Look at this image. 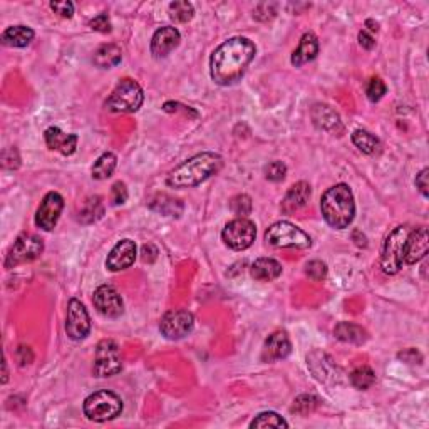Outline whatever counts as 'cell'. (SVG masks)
<instances>
[{
    "mask_svg": "<svg viewBox=\"0 0 429 429\" xmlns=\"http://www.w3.org/2000/svg\"><path fill=\"white\" fill-rule=\"evenodd\" d=\"M257 54L255 44L247 38H232L215 49L210 57V76L216 84L230 86L242 76Z\"/></svg>",
    "mask_w": 429,
    "mask_h": 429,
    "instance_id": "1",
    "label": "cell"
},
{
    "mask_svg": "<svg viewBox=\"0 0 429 429\" xmlns=\"http://www.w3.org/2000/svg\"><path fill=\"white\" fill-rule=\"evenodd\" d=\"M223 166V158L211 151L195 154L193 158L186 159L185 163L177 166L166 178V185L170 188H193L205 183L208 178L218 173Z\"/></svg>",
    "mask_w": 429,
    "mask_h": 429,
    "instance_id": "2",
    "label": "cell"
},
{
    "mask_svg": "<svg viewBox=\"0 0 429 429\" xmlns=\"http://www.w3.org/2000/svg\"><path fill=\"white\" fill-rule=\"evenodd\" d=\"M321 211L327 225L336 230H344L354 222L355 216L353 190L346 183L329 188L321 198Z\"/></svg>",
    "mask_w": 429,
    "mask_h": 429,
    "instance_id": "3",
    "label": "cell"
},
{
    "mask_svg": "<svg viewBox=\"0 0 429 429\" xmlns=\"http://www.w3.org/2000/svg\"><path fill=\"white\" fill-rule=\"evenodd\" d=\"M84 416L94 423H106L122 412V401L116 392L103 389L88 396L83 406Z\"/></svg>",
    "mask_w": 429,
    "mask_h": 429,
    "instance_id": "4",
    "label": "cell"
},
{
    "mask_svg": "<svg viewBox=\"0 0 429 429\" xmlns=\"http://www.w3.org/2000/svg\"><path fill=\"white\" fill-rule=\"evenodd\" d=\"M143 101L145 94L141 86L133 79H122L106 101V109L113 113H136L143 106Z\"/></svg>",
    "mask_w": 429,
    "mask_h": 429,
    "instance_id": "5",
    "label": "cell"
},
{
    "mask_svg": "<svg viewBox=\"0 0 429 429\" xmlns=\"http://www.w3.org/2000/svg\"><path fill=\"white\" fill-rule=\"evenodd\" d=\"M265 242L275 248H299L305 250L312 245V238L290 222H277L265 232Z\"/></svg>",
    "mask_w": 429,
    "mask_h": 429,
    "instance_id": "6",
    "label": "cell"
},
{
    "mask_svg": "<svg viewBox=\"0 0 429 429\" xmlns=\"http://www.w3.org/2000/svg\"><path fill=\"white\" fill-rule=\"evenodd\" d=\"M407 235H410L407 227H396L387 235L381 250V268L387 275H396L403 268L404 245H406Z\"/></svg>",
    "mask_w": 429,
    "mask_h": 429,
    "instance_id": "7",
    "label": "cell"
},
{
    "mask_svg": "<svg viewBox=\"0 0 429 429\" xmlns=\"http://www.w3.org/2000/svg\"><path fill=\"white\" fill-rule=\"evenodd\" d=\"M122 369L121 349L113 339H104L96 347V357H94L92 373L96 378H113L120 374Z\"/></svg>",
    "mask_w": 429,
    "mask_h": 429,
    "instance_id": "8",
    "label": "cell"
},
{
    "mask_svg": "<svg viewBox=\"0 0 429 429\" xmlns=\"http://www.w3.org/2000/svg\"><path fill=\"white\" fill-rule=\"evenodd\" d=\"M257 227L255 223L247 218H236L225 225L222 232V240L228 248L236 252L247 250L255 242Z\"/></svg>",
    "mask_w": 429,
    "mask_h": 429,
    "instance_id": "9",
    "label": "cell"
},
{
    "mask_svg": "<svg viewBox=\"0 0 429 429\" xmlns=\"http://www.w3.org/2000/svg\"><path fill=\"white\" fill-rule=\"evenodd\" d=\"M44 252V242L35 235H20L7 253L6 268H14L17 265L29 264L39 259Z\"/></svg>",
    "mask_w": 429,
    "mask_h": 429,
    "instance_id": "10",
    "label": "cell"
},
{
    "mask_svg": "<svg viewBox=\"0 0 429 429\" xmlns=\"http://www.w3.org/2000/svg\"><path fill=\"white\" fill-rule=\"evenodd\" d=\"M195 327V317L193 314L188 310H171L166 312L159 321V330L166 339L170 341H179V339L186 337L191 334Z\"/></svg>",
    "mask_w": 429,
    "mask_h": 429,
    "instance_id": "11",
    "label": "cell"
},
{
    "mask_svg": "<svg viewBox=\"0 0 429 429\" xmlns=\"http://www.w3.org/2000/svg\"><path fill=\"white\" fill-rule=\"evenodd\" d=\"M65 332L72 341H83L91 334V317L84 304L77 299H71L67 304V317H65Z\"/></svg>",
    "mask_w": 429,
    "mask_h": 429,
    "instance_id": "12",
    "label": "cell"
},
{
    "mask_svg": "<svg viewBox=\"0 0 429 429\" xmlns=\"http://www.w3.org/2000/svg\"><path fill=\"white\" fill-rule=\"evenodd\" d=\"M63 210L64 198L57 193V191H51V193H47L44 196L42 202H40L38 213H35V225L44 232L54 230Z\"/></svg>",
    "mask_w": 429,
    "mask_h": 429,
    "instance_id": "13",
    "label": "cell"
},
{
    "mask_svg": "<svg viewBox=\"0 0 429 429\" xmlns=\"http://www.w3.org/2000/svg\"><path fill=\"white\" fill-rule=\"evenodd\" d=\"M92 304L101 316L108 318H118L124 312V304H122L120 292L113 285H101V287H97L96 292H94Z\"/></svg>",
    "mask_w": 429,
    "mask_h": 429,
    "instance_id": "14",
    "label": "cell"
},
{
    "mask_svg": "<svg viewBox=\"0 0 429 429\" xmlns=\"http://www.w3.org/2000/svg\"><path fill=\"white\" fill-rule=\"evenodd\" d=\"M136 243L133 240L126 238L114 245V248L109 252L108 259H106V267L111 272H121L129 268L136 260Z\"/></svg>",
    "mask_w": 429,
    "mask_h": 429,
    "instance_id": "15",
    "label": "cell"
},
{
    "mask_svg": "<svg viewBox=\"0 0 429 429\" xmlns=\"http://www.w3.org/2000/svg\"><path fill=\"white\" fill-rule=\"evenodd\" d=\"M292 353V342L284 330H277L265 339L264 347H261V361L264 362H275L287 359Z\"/></svg>",
    "mask_w": 429,
    "mask_h": 429,
    "instance_id": "16",
    "label": "cell"
},
{
    "mask_svg": "<svg viewBox=\"0 0 429 429\" xmlns=\"http://www.w3.org/2000/svg\"><path fill=\"white\" fill-rule=\"evenodd\" d=\"M429 248V235L428 228L421 227L414 232H410L404 245V264L414 265L428 255Z\"/></svg>",
    "mask_w": 429,
    "mask_h": 429,
    "instance_id": "17",
    "label": "cell"
},
{
    "mask_svg": "<svg viewBox=\"0 0 429 429\" xmlns=\"http://www.w3.org/2000/svg\"><path fill=\"white\" fill-rule=\"evenodd\" d=\"M179 40H181V35L177 27L166 26L158 29L151 39V54L156 59H163L179 46Z\"/></svg>",
    "mask_w": 429,
    "mask_h": 429,
    "instance_id": "18",
    "label": "cell"
},
{
    "mask_svg": "<svg viewBox=\"0 0 429 429\" xmlns=\"http://www.w3.org/2000/svg\"><path fill=\"white\" fill-rule=\"evenodd\" d=\"M44 138H46V145L49 149L59 151L64 156H71L77 148V141H79L77 134H65L63 129L56 128V126L47 128L46 133H44Z\"/></svg>",
    "mask_w": 429,
    "mask_h": 429,
    "instance_id": "19",
    "label": "cell"
},
{
    "mask_svg": "<svg viewBox=\"0 0 429 429\" xmlns=\"http://www.w3.org/2000/svg\"><path fill=\"white\" fill-rule=\"evenodd\" d=\"M310 195H312V190H310V185L305 181L296 183L293 186H290V190L285 195L284 202H282V211L284 213H293V211L300 210L307 205V202L310 200Z\"/></svg>",
    "mask_w": 429,
    "mask_h": 429,
    "instance_id": "20",
    "label": "cell"
},
{
    "mask_svg": "<svg viewBox=\"0 0 429 429\" xmlns=\"http://www.w3.org/2000/svg\"><path fill=\"white\" fill-rule=\"evenodd\" d=\"M310 116H312L314 124H316L318 129L330 131V133H334V131L337 133V131L342 129L341 116H339L330 106L316 104L312 108V111H310Z\"/></svg>",
    "mask_w": 429,
    "mask_h": 429,
    "instance_id": "21",
    "label": "cell"
},
{
    "mask_svg": "<svg viewBox=\"0 0 429 429\" xmlns=\"http://www.w3.org/2000/svg\"><path fill=\"white\" fill-rule=\"evenodd\" d=\"M318 54V40L316 38V34H312V32H305L304 35H302L299 47L296 49V51L292 52V64L296 65V67H302L304 64L312 63L314 59H316Z\"/></svg>",
    "mask_w": 429,
    "mask_h": 429,
    "instance_id": "22",
    "label": "cell"
},
{
    "mask_svg": "<svg viewBox=\"0 0 429 429\" xmlns=\"http://www.w3.org/2000/svg\"><path fill=\"white\" fill-rule=\"evenodd\" d=\"M250 273L253 279L259 282H272L277 280L282 275V265L280 261H277L275 259L264 257V259L253 261L250 267Z\"/></svg>",
    "mask_w": 429,
    "mask_h": 429,
    "instance_id": "23",
    "label": "cell"
},
{
    "mask_svg": "<svg viewBox=\"0 0 429 429\" xmlns=\"http://www.w3.org/2000/svg\"><path fill=\"white\" fill-rule=\"evenodd\" d=\"M334 336L341 342L354 346H362L369 337L364 327L353 324V322H339L336 329H334Z\"/></svg>",
    "mask_w": 429,
    "mask_h": 429,
    "instance_id": "24",
    "label": "cell"
},
{
    "mask_svg": "<svg viewBox=\"0 0 429 429\" xmlns=\"http://www.w3.org/2000/svg\"><path fill=\"white\" fill-rule=\"evenodd\" d=\"M35 38V32L27 26H12L2 32V44L9 47H27Z\"/></svg>",
    "mask_w": 429,
    "mask_h": 429,
    "instance_id": "25",
    "label": "cell"
},
{
    "mask_svg": "<svg viewBox=\"0 0 429 429\" xmlns=\"http://www.w3.org/2000/svg\"><path fill=\"white\" fill-rule=\"evenodd\" d=\"M316 355L318 357V361H316V357H314L312 354L307 357V362H309L310 369H312L314 375H316L318 381H322V382H327L329 379H336V375H337L336 364H334V362L330 361L325 354L316 353Z\"/></svg>",
    "mask_w": 429,
    "mask_h": 429,
    "instance_id": "26",
    "label": "cell"
},
{
    "mask_svg": "<svg viewBox=\"0 0 429 429\" xmlns=\"http://www.w3.org/2000/svg\"><path fill=\"white\" fill-rule=\"evenodd\" d=\"M121 59H122V52L116 44H104V46L97 47L92 57L94 64H96L99 69L116 67V65L121 63Z\"/></svg>",
    "mask_w": 429,
    "mask_h": 429,
    "instance_id": "27",
    "label": "cell"
},
{
    "mask_svg": "<svg viewBox=\"0 0 429 429\" xmlns=\"http://www.w3.org/2000/svg\"><path fill=\"white\" fill-rule=\"evenodd\" d=\"M353 143L355 148H357L359 151H362L364 154H374V153H378L379 148H381V143H379L378 138L366 129L354 131Z\"/></svg>",
    "mask_w": 429,
    "mask_h": 429,
    "instance_id": "28",
    "label": "cell"
},
{
    "mask_svg": "<svg viewBox=\"0 0 429 429\" xmlns=\"http://www.w3.org/2000/svg\"><path fill=\"white\" fill-rule=\"evenodd\" d=\"M104 213V208H103V202H101L99 196H91V198L86 200V203L81 208L79 216H77V220L83 223H92L96 222V220H99L101 216Z\"/></svg>",
    "mask_w": 429,
    "mask_h": 429,
    "instance_id": "29",
    "label": "cell"
},
{
    "mask_svg": "<svg viewBox=\"0 0 429 429\" xmlns=\"http://www.w3.org/2000/svg\"><path fill=\"white\" fill-rule=\"evenodd\" d=\"M116 163L118 159L113 153L101 154L92 166V178L99 179V181L108 179L114 173V170H116Z\"/></svg>",
    "mask_w": 429,
    "mask_h": 429,
    "instance_id": "30",
    "label": "cell"
},
{
    "mask_svg": "<svg viewBox=\"0 0 429 429\" xmlns=\"http://www.w3.org/2000/svg\"><path fill=\"white\" fill-rule=\"evenodd\" d=\"M149 207L153 208V210L159 211V213L170 216H178L183 211V205L179 203V200L170 198V196L166 195H158L156 198L151 202Z\"/></svg>",
    "mask_w": 429,
    "mask_h": 429,
    "instance_id": "31",
    "label": "cell"
},
{
    "mask_svg": "<svg viewBox=\"0 0 429 429\" xmlns=\"http://www.w3.org/2000/svg\"><path fill=\"white\" fill-rule=\"evenodd\" d=\"M374 382H375V374L371 367L361 366L350 373V384H353L355 389L366 391L369 389V387H373Z\"/></svg>",
    "mask_w": 429,
    "mask_h": 429,
    "instance_id": "32",
    "label": "cell"
},
{
    "mask_svg": "<svg viewBox=\"0 0 429 429\" xmlns=\"http://www.w3.org/2000/svg\"><path fill=\"white\" fill-rule=\"evenodd\" d=\"M252 429H265V428H289V423L282 416L277 414L273 411H265L261 414L257 416L255 419L250 423Z\"/></svg>",
    "mask_w": 429,
    "mask_h": 429,
    "instance_id": "33",
    "label": "cell"
},
{
    "mask_svg": "<svg viewBox=\"0 0 429 429\" xmlns=\"http://www.w3.org/2000/svg\"><path fill=\"white\" fill-rule=\"evenodd\" d=\"M168 12H170V19L178 24L190 22L195 15V9L190 2H171Z\"/></svg>",
    "mask_w": 429,
    "mask_h": 429,
    "instance_id": "34",
    "label": "cell"
},
{
    "mask_svg": "<svg viewBox=\"0 0 429 429\" xmlns=\"http://www.w3.org/2000/svg\"><path fill=\"white\" fill-rule=\"evenodd\" d=\"M318 398L312 394H302L299 398L296 399L292 404V412H296V414L299 416H309L310 412H314L318 407Z\"/></svg>",
    "mask_w": 429,
    "mask_h": 429,
    "instance_id": "35",
    "label": "cell"
},
{
    "mask_svg": "<svg viewBox=\"0 0 429 429\" xmlns=\"http://www.w3.org/2000/svg\"><path fill=\"white\" fill-rule=\"evenodd\" d=\"M252 208V198L248 195H236L230 202V210L234 211L238 218H245L247 215H250Z\"/></svg>",
    "mask_w": 429,
    "mask_h": 429,
    "instance_id": "36",
    "label": "cell"
},
{
    "mask_svg": "<svg viewBox=\"0 0 429 429\" xmlns=\"http://www.w3.org/2000/svg\"><path fill=\"white\" fill-rule=\"evenodd\" d=\"M387 92L386 84H384V81L381 77H373V79L369 81V84H367L366 88V94H367V99L371 101V103H379V101L382 99L384 94Z\"/></svg>",
    "mask_w": 429,
    "mask_h": 429,
    "instance_id": "37",
    "label": "cell"
},
{
    "mask_svg": "<svg viewBox=\"0 0 429 429\" xmlns=\"http://www.w3.org/2000/svg\"><path fill=\"white\" fill-rule=\"evenodd\" d=\"M305 275L314 282H322L327 277V265L321 260H312L305 265Z\"/></svg>",
    "mask_w": 429,
    "mask_h": 429,
    "instance_id": "38",
    "label": "cell"
},
{
    "mask_svg": "<svg viewBox=\"0 0 429 429\" xmlns=\"http://www.w3.org/2000/svg\"><path fill=\"white\" fill-rule=\"evenodd\" d=\"M285 175H287V166H285V163L272 161L270 165L265 166V178H267L268 181L279 183L285 178Z\"/></svg>",
    "mask_w": 429,
    "mask_h": 429,
    "instance_id": "39",
    "label": "cell"
},
{
    "mask_svg": "<svg viewBox=\"0 0 429 429\" xmlns=\"http://www.w3.org/2000/svg\"><path fill=\"white\" fill-rule=\"evenodd\" d=\"M126 200H128V188L122 181L114 183L111 186V203L114 207L122 205V203H126Z\"/></svg>",
    "mask_w": 429,
    "mask_h": 429,
    "instance_id": "40",
    "label": "cell"
},
{
    "mask_svg": "<svg viewBox=\"0 0 429 429\" xmlns=\"http://www.w3.org/2000/svg\"><path fill=\"white\" fill-rule=\"evenodd\" d=\"M89 26H91L92 31L101 32V34H108V32H111V20H109L108 14L96 15V17L89 22Z\"/></svg>",
    "mask_w": 429,
    "mask_h": 429,
    "instance_id": "41",
    "label": "cell"
},
{
    "mask_svg": "<svg viewBox=\"0 0 429 429\" xmlns=\"http://www.w3.org/2000/svg\"><path fill=\"white\" fill-rule=\"evenodd\" d=\"M51 9L64 19H71L72 15H74V3L67 2V0H63V2H51Z\"/></svg>",
    "mask_w": 429,
    "mask_h": 429,
    "instance_id": "42",
    "label": "cell"
},
{
    "mask_svg": "<svg viewBox=\"0 0 429 429\" xmlns=\"http://www.w3.org/2000/svg\"><path fill=\"white\" fill-rule=\"evenodd\" d=\"M398 357L401 359V361L407 362V364H421V362H423V354L416 349L403 350V353L398 354Z\"/></svg>",
    "mask_w": 429,
    "mask_h": 429,
    "instance_id": "43",
    "label": "cell"
},
{
    "mask_svg": "<svg viewBox=\"0 0 429 429\" xmlns=\"http://www.w3.org/2000/svg\"><path fill=\"white\" fill-rule=\"evenodd\" d=\"M428 173H429V170L424 168L418 175V177H416V188H418L419 193L423 195L424 198H428V196H429V191H428V188H429V185H428Z\"/></svg>",
    "mask_w": 429,
    "mask_h": 429,
    "instance_id": "44",
    "label": "cell"
},
{
    "mask_svg": "<svg viewBox=\"0 0 429 429\" xmlns=\"http://www.w3.org/2000/svg\"><path fill=\"white\" fill-rule=\"evenodd\" d=\"M17 361L20 362V366H29L32 361H34V354H32L31 347L20 346L17 349Z\"/></svg>",
    "mask_w": 429,
    "mask_h": 429,
    "instance_id": "45",
    "label": "cell"
},
{
    "mask_svg": "<svg viewBox=\"0 0 429 429\" xmlns=\"http://www.w3.org/2000/svg\"><path fill=\"white\" fill-rule=\"evenodd\" d=\"M2 166H3V168H7V170H17L19 168V166H20V156H19L17 149H15L14 156H12V158H9V154H7L6 151H3V153H2Z\"/></svg>",
    "mask_w": 429,
    "mask_h": 429,
    "instance_id": "46",
    "label": "cell"
},
{
    "mask_svg": "<svg viewBox=\"0 0 429 429\" xmlns=\"http://www.w3.org/2000/svg\"><path fill=\"white\" fill-rule=\"evenodd\" d=\"M359 44H361V47L366 49V51H371V49L375 46L374 35L369 34L366 29H362V31L359 32Z\"/></svg>",
    "mask_w": 429,
    "mask_h": 429,
    "instance_id": "47",
    "label": "cell"
},
{
    "mask_svg": "<svg viewBox=\"0 0 429 429\" xmlns=\"http://www.w3.org/2000/svg\"><path fill=\"white\" fill-rule=\"evenodd\" d=\"M366 27L369 29V31H367V32H369V34H374V32L379 31V24L374 22L373 19H367L366 20Z\"/></svg>",
    "mask_w": 429,
    "mask_h": 429,
    "instance_id": "48",
    "label": "cell"
},
{
    "mask_svg": "<svg viewBox=\"0 0 429 429\" xmlns=\"http://www.w3.org/2000/svg\"><path fill=\"white\" fill-rule=\"evenodd\" d=\"M2 366H3V379H2V382L6 384L7 379H9V373H7V361H6V359H3V364Z\"/></svg>",
    "mask_w": 429,
    "mask_h": 429,
    "instance_id": "49",
    "label": "cell"
}]
</instances>
